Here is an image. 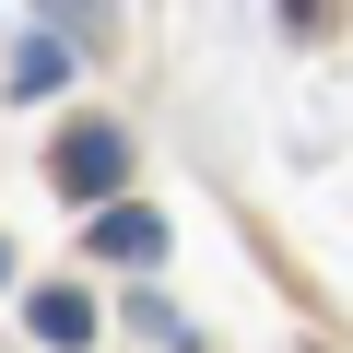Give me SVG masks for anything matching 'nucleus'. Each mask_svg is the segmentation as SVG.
Here are the masks:
<instances>
[{"instance_id":"nucleus-4","label":"nucleus","mask_w":353,"mask_h":353,"mask_svg":"<svg viewBox=\"0 0 353 353\" xmlns=\"http://www.w3.org/2000/svg\"><path fill=\"white\" fill-rule=\"evenodd\" d=\"M59 71H71L59 36H24V48H12V94H59Z\"/></svg>"},{"instance_id":"nucleus-1","label":"nucleus","mask_w":353,"mask_h":353,"mask_svg":"<svg viewBox=\"0 0 353 353\" xmlns=\"http://www.w3.org/2000/svg\"><path fill=\"white\" fill-rule=\"evenodd\" d=\"M48 176H59V201H94V212H106V201L130 189V130H118V118H71V130L48 141Z\"/></svg>"},{"instance_id":"nucleus-5","label":"nucleus","mask_w":353,"mask_h":353,"mask_svg":"<svg viewBox=\"0 0 353 353\" xmlns=\"http://www.w3.org/2000/svg\"><path fill=\"white\" fill-rule=\"evenodd\" d=\"M283 24H294V36H330V24H341V0H283Z\"/></svg>"},{"instance_id":"nucleus-3","label":"nucleus","mask_w":353,"mask_h":353,"mask_svg":"<svg viewBox=\"0 0 353 353\" xmlns=\"http://www.w3.org/2000/svg\"><path fill=\"white\" fill-rule=\"evenodd\" d=\"M24 330H36L48 353H83L106 318H94V294H83V283H36V294H24Z\"/></svg>"},{"instance_id":"nucleus-6","label":"nucleus","mask_w":353,"mask_h":353,"mask_svg":"<svg viewBox=\"0 0 353 353\" xmlns=\"http://www.w3.org/2000/svg\"><path fill=\"white\" fill-rule=\"evenodd\" d=\"M0 283H12V248H0Z\"/></svg>"},{"instance_id":"nucleus-2","label":"nucleus","mask_w":353,"mask_h":353,"mask_svg":"<svg viewBox=\"0 0 353 353\" xmlns=\"http://www.w3.org/2000/svg\"><path fill=\"white\" fill-rule=\"evenodd\" d=\"M83 236H94V259H118V271H153V259H165V212H141V201H106Z\"/></svg>"},{"instance_id":"nucleus-7","label":"nucleus","mask_w":353,"mask_h":353,"mask_svg":"<svg viewBox=\"0 0 353 353\" xmlns=\"http://www.w3.org/2000/svg\"><path fill=\"white\" fill-rule=\"evenodd\" d=\"M176 353H189V341H176Z\"/></svg>"}]
</instances>
